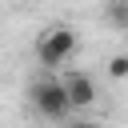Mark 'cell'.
I'll use <instances>...</instances> for the list:
<instances>
[{
  "label": "cell",
  "mask_w": 128,
  "mask_h": 128,
  "mask_svg": "<svg viewBox=\"0 0 128 128\" xmlns=\"http://www.w3.org/2000/svg\"><path fill=\"white\" fill-rule=\"evenodd\" d=\"M72 52H76V32H72L68 24H52V28H44L40 40H36V60H40L44 68L68 64Z\"/></svg>",
  "instance_id": "6da1fadb"
},
{
  "label": "cell",
  "mask_w": 128,
  "mask_h": 128,
  "mask_svg": "<svg viewBox=\"0 0 128 128\" xmlns=\"http://www.w3.org/2000/svg\"><path fill=\"white\" fill-rule=\"evenodd\" d=\"M28 96H32V108L44 116V120H68V96H64V88H60V80L56 76H40V80H32V88H28Z\"/></svg>",
  "instance_id": "7a4b0ae2"
},
{
  "label": "cell",
  "mask_w": 128,
  "mask_h": 128,
  "mask_svg": "<svg viewBox=\"0 0 128 128\" xmlns=\"http://www.w3.org/2000/svg\"><path fill=\"white\" fill-rule=\"evenodd\" d=\"M60 88H64L72 112H88V108L96 104V80H92L88 72H64V76H60Z\"/></svg>",
  "instance_id": "3957f363"
},
{
  "label": "cell",
  "mask_w": 128,
  "mask_h": 128,
  "mask_svg": "<svg viewBox=\"0 0 128 128\" xmlns=\"http://www.w3.org/2000/svg\"><path fill=\"white\" fill-rule=\"evenodd\" d=\"M108 16L116 28H128V0H108Z\"/></svg>",
  "instance_id": "277c9868"
},
{
  "label": "cell",
  "mask_w": 128,
  "mask_h": 128,
  "mask_svg": "<svg viewBox=\"0 0 128 128\" xmlns=\"http://www.w3.org/2000/svg\"><path fill=\"white\" fill-rule=\"evenodd\" d=\"M108 76H116V80L128 76V56H124V52H116V56L108 60Z\"/></svg>",
  "instance_id": "5b68a950"
},
{
  "label": "cell",
  "mask_w": 128,
  "mask_h": 128,
  "mask_svg": "<svg viewBox=\"0 0 128 128\" xmlns=\"http://www.w3.org/2000/svg\"><path fill=\"white\" fill-rule=\"evenodd\" d=\"M68 128H100V124H96V120H84V116H80V120H72Z\"/></svg>",
  "instance_id": "8992f818"
}]
</instances>
